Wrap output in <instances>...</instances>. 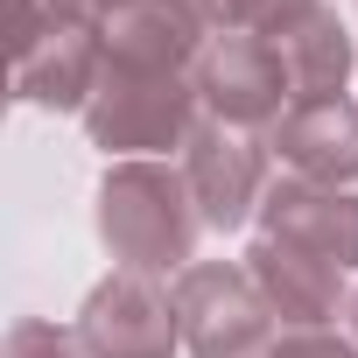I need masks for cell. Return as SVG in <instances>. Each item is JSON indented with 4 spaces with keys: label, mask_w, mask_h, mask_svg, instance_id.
Here are the masks:
<instances>
[{
    "label": "cell",
    "mask_w": 358,
    "mask_h": 358,
    "mask_svg": "<svg viewBox=\"0 0 358 358\" xmlns=\"http://www.w3.org/2000/svg\"><path fill=\"white\" fill-rule=\"evenodd\" d=\"M183 204V190H176V176L134 162L120 169L113 183H106V246L127 260V274H155V267H176V260H190V211H176Z\"/></svg>",
    "instance_id": "cell-1"
},
{
    "label": "cell",
    "mask_w": 358,
    "mask_h": 358,
    "mask_svg": "<svg viewBox=\"0 0 358 358\" xmlns=\"http://www.w3.org/2000/svg\"><path fill=\"white\" fill-rule=\"evenodd\" d=\"M134 71V64H120ZM141 92H127V78H99V92L85 99V127L106 155H148V148H169L183 134V113H190V92L197 85H176V71H134Z\"/></svg>",
    "instance_id": "cell-2"
},
{
    "label": "cell",
    "mask_w": 358,
    "mask_h": 358,
    "mask_svg": "<svg viewBox=\"0 0 358 358\" xmlns=\"http://www.w3.org/2000/svg\"><path fill=\"white\" fill-rule=\"evenodd\" d=\"M197 92L225 113V120H267L274 106L295 99L288 85V64H281V43L253 36V29H232V36H211L197 50ZM281 120V113H274Z\"/></svg>",
    "instance_id": "cell-3"
},
{
    "label": "cell",
    "mask_w": 358,
    "mask_h": 358,
    "mask_svg": "<svg viewBox=\"0 0 358 358\" xmlns=\"http://www.w3.org/2000/svg\"><path fill=\"white\" fill-rule=\"evenodd\" d=\"M78 344L92 358H169L176 344V302L148 281V274H120L85 302Z\"/></svg>",
    "instance_id": "cell-4"
},
{
    "label": "cell",
    "mask_w": 358,
    "mask_h": 358,
    "mask_svg": "<svg viewBox=\"0 0 358 358\" xmlns=\"http://www.w3.org/2000/svg\"><path fill=\"white\" fill-rule=\"evenodd\" d=\"M274 155H288L302 176H358V113L337 92L295 99L274 120Z\"/></svg>",
    "instance_id": "cell-5"
},
{
    "label": "cell",
    "mask_w": 358,
    "mask_h": 358,
    "mask_svg": "<svg viewBox=\"0 0 358 358\" xmlns=\"http://www.w3.org/2000/svg\"><path fill=\"white\" fill-rule=\"evenodd\" d=\"M246 274H253L260 302L281 309L288 323H323V316H337V267H330L323 253H302V246H288V239H260Z\"/></svg>",
    "instance_id": "cell-6"
},
{
    "label": "cell",
    "mask_w": 358,
    "mask_h": 358,
    "mask_svg": "<svg viewBox=\"0 0 358 358\" xmlns=\"http://www.w3.org/2000/svg\"><path fill=\"white\" fill-rule=\"evenodd\" d=\"M190 148H197L190 155V190H197L204 218L211 225H239L253 211V197H260V148L239 141L232 127H204Z\"/></svg>",
    "instance_id": "cell-7"
},
{
    "label": "cell",
    "mask_w": 358,
    "mask_h": 358,
    "mask_svg": "<svg viewBox=\"0 0 358 358\" xmlns=\"http://www.w3.org/2000/svg\"><path fill=\"white\" fill-rule=\"evenodd\" d=\"M183 8H197V15H211V22H225V36L232 29H246V22H295L302 8H316V0H183Z\"/></svg>",
    "instance_id": "cell-8"
},
{
    "label": "cell",
    "mask_w": 358,
    "mask_h": 358,
    "mask_svg": "<svg viewBox=\"0 0 358 358\" xmlns=\"http://www.w3.org/2000/svg\"><path fill=\"white\" fill-rule=\"evenodd\" d=\"M8 358H92L85 344H71L57 323H22L15 330V344H8Z\"/></svg>",
    "instance_id": "cell-9"
},
{
    "label": "cell",
    "mask_w": 358,
    "mask_h": 358,
    "mask_svg": "<svg viewBox=\"0 0 358 358\" xmlns=\"http://www.w3.org/2000/svg\"><path fill=\"white\" fill-rule=\"evenodd\" d=\"M274 358H358V351H344V344H330V337H316V330H302V337H288V344H274Z\"/></svg>",
    "instance_id": "cell-10"
},
{
    "label": "cell",
    "mask_w": 358,
    "mask_h": 358,
    "mask_svg": "<svg viewBox=\"0 0 358 358\" xmlns=\"http://www.w3.org/2000/svg\"><path fill=\"white\" fill-rule=\"evenodd\" d=\"M71 8H78V15H120L127 0H71Z\"/></svg>",
    "instance_id": "cell-11"
}]
</instances>
